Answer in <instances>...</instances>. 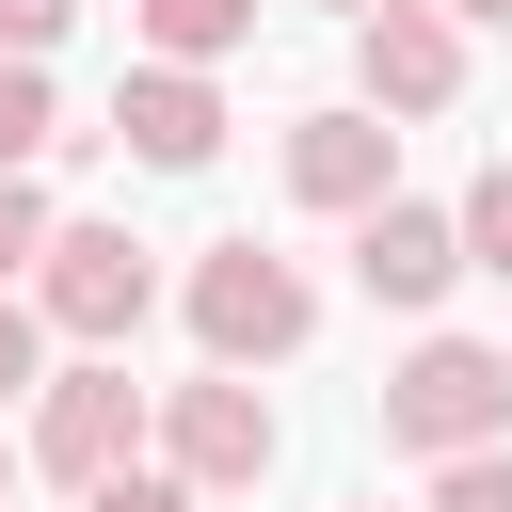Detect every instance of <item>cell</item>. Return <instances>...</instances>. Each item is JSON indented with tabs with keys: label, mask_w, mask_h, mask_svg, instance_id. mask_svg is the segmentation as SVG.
Returning a JSON list of instances; mask_svg holds the SVG:
<instances>
[{
	"label": "cell",
	"mask_w": 512,
	"mask_h": 512,
	"mask_svg": "<svg viewBox=\"0 0 512 512\" xmlns=\"http://www.w3.org/2000/svg\"><path fill=\"white\" fill-rule=\"evenodd\" d=\"M496 432H512V352H480V336H416V352L384 368V448L464 464V448H496Z\"/></svg>",
	"instance_id": "obj_1"
},
{
	"label": "cell",
	"mask_w": 512,
	"mask_h": 512,
	"mask_svg": "<svg viewBox=\"0 0 512 512\" xmlns=\"http://www.w3.org/2000/svg\"><path fill=\"white\" fill-rule=\"evenodd\" d=\"M192 336H208V368H272V352L320 336V288H304L272 240H208V256H192Z\"/></svg>",
	"instance_id": "obj_2"
},
{
	"label": "cell",
	"mask_w": 512,
	"mask_h": 512,
	"mask_svg": "<svg viewBox=\"0 0 512 512\" xmlns=\"http://www.w3.org/2000/svg\"><path fill=\"white\" fill-rule=\"evenodd\" d=\"M32 304L64 320V336H144V304H160V272H144V240L128 224H48V256H32Z\"/></svg>",
	"instance_id": "obj_3"
},
{
	"label": "cell",
	"mask_w": 512,
	"mask_h": 512,
	"mask_svg": "<svg viewBox=\"0 0 512 512\" xmlns=\"http://www.w3.org/2000/svg\"><path fill=\"white\" fill-rule=\"evenodd\" d=\"M128 448H144V384H128L112 352H96V368H48V384H32V464H48L64 496H96V480H112Z\"/></svg>",
	"instance_id": "obj_4"
},
{
	"label": "cell",
	"mask_w": 512,
	"mask_h": 512,
	"mask_svg": "<svg viewBox=\"0 0 512 512\" xmlns=\"http://www.w3.org/2000/svg\"><path fill=\"white\" fill-rule=\"evenodd\" d=\"M352 80H368V112H448L464 96V16L448 0H368L352 16Z\"/></svg>",
	"instance_id": "obj_5"
},
{
	"label": "cell",
	"mask_w": 512,
	"mask_h": 512,
	"mask_svg": "<svg viewBox=\"0 0 512 512\" xmlns=\"http://www.w3.org/2000/svg\"><path fill=\"white\" fill-rule=\"evenodd\" d=\"M160 448H176V480H208V496H240V480H272V400L240 384V368H208V384H176L160 400Z\"/></svg>",
	"instance_id": "obj_6"
},
{
	"label": "cell",
	"mask_w": 512,
	"mask_h": 512,
	"mask_svg": "<svg viewBox=\"0 0 512 512\" xmlns=\"http://www.w3.org/2000/svg\"><path fill=\"white\" fill-rule=\"evenodd\" d=\"M448 272H464V208H352V288L368 304H448Z\"/></svg>",
	"instance_id": "obj_7"
},
{
	"label": "cell",
	"mask_w": 512,
	"mask_h": 512,
	"mask_svg": "<svg viewBox=\"0 0 512 512\" xmlns=\"http://www.w3.org/2000/svg\"><path fill=\"white\" fill-rule=\"evenodd\" d=\"M112 128H128V160H160V176H208V160H224V96H208L192 64H128V80H112Z\"/></svg>",
	"instance_id": "obj_8"
},
{
	"label": "cell",
	"mask_w": 512,
	"mask_h": 512,
	"mask_svg": "<svg viewBox=\"0 0 512 512\" xmlns=\"http://www.w3.org/2000/svg\"><path fill=\"white\" fill-rule=\"evenodd\" d=\"M384 176H400V128L384 112H304L288 128V192L304 208H384Z\"/></svg>",
	"instance_id": "obj_9"
},
{
	"label": "cell",
	"mask_w": 512,
	"mask_h": 512,
	"mask_svg": "<svg viewBox=\"0 0 512 512\" xmlns=\"http://www.w3.org/2000/svg\"><path fill=\"white\" fill-rule=\"evenodd\" d=\"M128 16H144V48H160V64H224V48L256 32V0H128Z\"/></svg>",
	"instance_id": "obj_10"
},
{
	"label": "cell",
	"mask_w": 512,
	"mask_h": 512,
	"mask_svg": "<svg viewBox=\"0 0 512 512\" xmlns=\"http://www.w3.org/2000/svg\"><path fill=\"white\" fill-rule=\"evenodd\" d=\"M48 144H64V112H48V64H16V48H0V176H32Z\"/></svg>",
	"instance_id": "obj_11"
},
{
	"label": "cell",
	"mask_w": 512,
	"mask_h": 512,
	"mask_svg": "<svg viewBox=\"0 0 512 512\" xmlns=\"http://www.w3.org/2000/svg\"><path fill=\"white\" fill-rule=\"evenodd\" d=\"M464 272H512V160H480L464 192Z\"/></svg>",
	"instance_id": "obj_12"
},
{
	"label": "cell",
	"mask_w": 512,
	"mask_h": 512,
	"mask_svg": "<svg viewBox=\"0 0 512 512\" xmlns=\"http://www.w3.org/2000/svg\"><path fill=\"white\" fill-rule=\"evenodd\" d=\"M80 512H208V480H176V464H112Z\"/></svg>",
	"instance_id": "obj_13"
},
{
	"label": "cell",
	"mask_w": 512,
	"mask_h": 512,
	"mask_svg": "<svg viewBox=\"0 0 512 512\" xmlns=\"http://www.w3.org/2000/svg\"><path fill=\"white\" fill-rule=\"evenodd\" d=\"M32 256H48V192H32V176H0V288H16Z\"/></svg>",
	"instance_id": "obj_14"
},
{
	"label": "cell",
	"mask_w": 512,
	"mask_h": 512,
	"mask_svg": "<svg viewBox=\"0 0 512 512\" xmlns=\"http://www.w3.org/2000/svg\"><path fill=\"white\" fill-rule=\"evenodd\" d=\"M432 512H512V448H464V464L432 480Z\"/></svg>",
	"instance_id": "obj_15"
},
{
	"label": "cell",
	"mask_w": 512,
	"mask_h": 512,
	"mask_svg": "<svg viewBox=\"0 0 512 512\" xmlns=\"http://www.w3.org/2000/svg\"><path fill=\"white\" fill-rule=\"evenodd\" d=\"M32 336H48V304H16V288H0V400H16V384H48V368H32Z\"/></svg>",
	"instance_id": "obj_16"
},
{
	"label": "cell",
	"mask_w": 512,
	"mask_h": 512,
	"mask_svg": "<svg viewBox=\"0 0 512 512\" xmlns=\"http://www.w3.org/2000/svg\"><path fill=\"white\" fill-rule=\"evenodd\" d=\"M64 16H80V0H0V48H16V64H48V48H64Z\"/></svg>",
	"instance_id": "obj_17"
},
{
	"label": "cell",
	"mask_w": 512,
	"mask_h": 512,
	"mask_svg": "<svg viewBox=\"0 0 512 512\" xmlns=\"http://www.w3.org/2000/svg\"><path fill=\"white\" fill-rule=\"evenodd\" d=\"M448 16H512V0H448Z\"/></svg>",
	"instance_id": "obj_18"
},
{
	"label": "cell",
	"mask_w": 512,
	"mask_h": 512,
	"mask_svg": "<svg viewBox=\"0 0 512 512\" xmlns=\"http://www.w3.org/2000/svg\"><path fill=\"white\" fill-rule=\"evenodd\" d=\"M0 496H16V448H0Z\"/></svg>",
	"instance_id": "obj_19"
},
{
	"label": "cell",
	"mask_w": 512,
	"mask_h": 512,
	"mask_svg": "<svg viewBox=\"0 0 512 512\" xmlns=\"http://www.w3.org/2000/svg\"><path fill=\"white\" fill-rule=\"evenodd\" d=\"M336 16H368V0H336Z\"/></svg>",
	"instance_id": "obj_20"
}]
</instances>
